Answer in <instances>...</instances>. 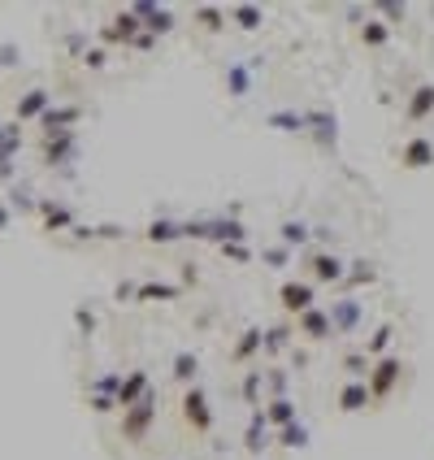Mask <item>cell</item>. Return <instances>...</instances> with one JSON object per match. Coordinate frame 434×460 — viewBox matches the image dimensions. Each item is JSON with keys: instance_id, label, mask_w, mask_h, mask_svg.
Segmentation results:
<instances>
[{"instance_id": "obj_22", "label": "cell", "mask_w": 434, "mask_h": 460, "mask_svg": "<svg viewBox=\"0 0 434 460\" xmlns=\"http://www.w3.org/2000/svg\"><path fill=\"white\" fill-rule=\"evenodd\" d=\"M282 443H286V447H300V443H304V430H300V426H286V430H282Z\"/></svg>"}, {"instance_id": "obj_8", "label": "cell", "mask_w": 434, "mask_h": 460, "mask_svg": "<svg viewBox=\"0 0 434 460\" xmlns=\"http://www.w3.org/2000/svg\"><path fill=\"white\" fill-rule=\"evenodd\" d=\"M425 113H434V87H430V83L417 87V91H413V104H408V118H413V122H421Z\"/></svg>"}, {"instance_id": "obj_25", "label": "cell", "mask_w": 434, "mask_h": 460, "mask_svg": "<svg viewBox=\"0 0 434 460\" xmlns=\"http://www.w3.org/2000/svg\"><path fill=\"white\" fill-rule=\"evenodd\" d=\"M230 83H235V96L247 91V74H243V69H230Z\"/></svg>"}, {"instance_id": "obj_7", "label": "cell", "mask_w": 434, "mask_h": 460, "mask_svg": "<svg viewBox=\"0 0 434 460\" xmlns=\"http://www.w3.org/2000/svg\"><path fill=\"white\" fill-rule=\"evenodd\" d=\"M313 274H317L321 282H339V278H343V261L321 252V257H313Z\"/></svg>"}, {"instance_id": "obj_19", "label": "cell", "mask_w": 434, "mask_h": 460, "mask_svg": "<svg viewBox=\"0 0 434 460\" xmlns=\"http://www.w3.org/2000/svg\"><path fill=\"white\" fill-rule=\"evenodd\" d=\"M174 374H178V378H191V374H196V357H187V352H183V357L174 361Z\"/></svg>"}, {"instance_id": "obj_15", "label": "cell", "mask_w": 434, "mask_h": 460, "mask_svg": "<svg viewBox=\"0 0 434 460\" xmlns=\"http://www.w3.org/2000/svg\"><path fill=\"white\" fill-rule=\"evenodd\" d=\"M235 18H239V26H243V30L261 26V9H252V5H239V9H235Z\"/></svg>"}, {"instance_id": "obj_1", "label": "cell", "mask_w": 434, "mask_h": 460, "mask_svg": "<svg viewBox=\"0 0 434 460\" xmlns=\"http://www.w3.org/2000/svg\"><path fill=\"white\" fill-rule=\"evenodd\" d=\"M183 417L191 421L196 430H208V421H213V413H208V400H204L200 391H187V396H183Z\"/></svg>"}, {"instance_id": "obj_13", "label": "cell", "mask_w": 434, "mask_h": 460, "mask_svg": "<svg viewBox=\"0 0 434 460\" xmlns=\"http://www.w3.org/2000/svg\"><path fill=\"white\" fill-rule=\"evenodd\" d=\"M139 391H143V374L135 369V374H130V382L122 386V400H118V404H122V408H126V404H135V396H139Z\"/></svg>"}, {"instance_id": "obj_16", "label": "cell", "mask_w": 434, "mask_h": 460, "mask_svg": "<svg viewBox=\"0 0 434 460\" xmlns=\"http://www.w3.org/2000/svg\"><path fill=\"white\" fill-rule=\"evenodd\" d=\"M360 35H365V44H386V26L382 22H365V30H360Z\"/></svg>"}, {"instance_id": "obj_9", "label": "cell", "mask_w": 434, "mask_h": 460, "mask_svg": "<svg viewBox=\"0 0 434 460\" xmlns=\"http://www.w3.org/2000/svg\"><path fill=\"white\" fill-rule=\"evenodd\" d=\"M326 330H330V317L317 313V308H308V313H304V335H308V339H326Z\"/></svg>"}, {"instance_id": "obj_26", "label": "cell", "mask_w": 434, "mask_h": 460, "mask_svg": "<svg viewBox=\"0 0 434 460\" xmlns=\"http://www.w3.org/2000/svg\"><path fill=\"white\" fill-rule=\"evenodd\" d=\"M0 226H5V204H0Z\"/></svg>"}, {"instance_id": "obj_10", "label": "cell", "mask_w": 434, "mask_h": 460, "mask_svg": "<svg viewBox=\"0 0 434 460\" xmlns=\"http://www.w3.org/2000/svg\"><path fill=\"white\" fill-rule=\"evenodd\" d=\"M135 26H139V22H135V13H122V18H118V26H108L104 35H108V40H130Z\"/></svg>"}, {"instance_id": "obj_20", "label": "cell", "mask_w": 434, "mask_h": 460, "mask_svg": "<svg viewBox=\"0 0 434 460\" xmlns=\"http://www.w3.org/2000/svg\"><path fill=\"white\" fill-rule=\"evenodd\" d=\"M44 100H48V91H35V96H26V100H22V113H35V109H44Z\"/></svg>"}, {"instance_id": "obj_17", "label": "cell", "mask_w": 434, "mask_h": 460, "mask_svg": "<svg viewBox=\"0 0 434 460\" xmlns=\"http://www.w3.org/2000/svg\"><path fill=\"white\" fill-rule=\"evenodd\" d=\"M174 287H139V300H174Z\"/></svg>"}, {"instance_id": "obj_14", "label": "cell", "mask_w": 434, "mask_h": 460, "mask_svg": "<svg viewBox=\"0 0 434 460\" xmlns=\"http://www.w3.org/2000/svg\"><path fill=\"white\" fill-rule=\"evenodd\" d=\"M269 126H278V130H304V118L300 113H274Z\"/></svg>"}, {"instance_id": "obj_3", "label": "cell", "mask_w": 434, "mask_h": 460, "mask_svg": "<svg viewBox=\"0 0 434 460\" xmlns=\"http://www.w3.org/2000/svg\"><path fill=\"white\" fill-rule=\"evenodd\" d=\"M400 161H404L408 169H425V165L434 161V144H430V139H413V144L400 152Z\"/></svg>"}, {"instance_id": "obj_11", "label": "cell", "mask_w": 434, "mask_h": 460, "mask_svg": "<svg viewBox=\"0 0 434 460\" xmlns=\"http://www.w3.org/2000/svg\"><path fill=\"white\" fill-rule=\"evenodd\" d=\"M178 235H183V230H178L174 222H152V226H148V239H152V243H169V239H178Z\"/></svg>"}, {"instance_id": "obj_18", "label": "cell", "mask_w": 434, "mask_h": 460, "mask_svg": "<svg viewBox=\"0 0 434 460\" xmlns=\"http://www.w3.org/2000/svg\"><path fill=\"white\" fill-rule=\"evenodd\" d=\"M282 239H286V243H304V239H308V230H304L300 222H286V226H282Z\"/></svg>"}, {"instance_id": "obj_5", "label": "cell", "mask_w": 434, "mask_h": 460, "mask_svg": "<svg viewBox=\"0 0 434 460\" xmlns=\"http://www.w3.org/2000/svg\"><path fill=\"white\" fill-rule=\"evenodd\" d=\"M152 413H157V404H152V400H143V404H139V408H135V413L126 417V434H130V439H139L143 430H148V421H152Z\"/></svg>"}, {"instance_id": "obj_12", "label": "cell", "mask_w": 434, "mask_h": 460, "mask_svg": "<svg viewBox=\"0 0 434 460\" xmlns=\"http://www.w3.org/2000/svg\"><path fill=\"white\" fill-rule=\"evenodd\" d=\"M135 13H143V18H152V22H148L152 30H169V22H174V18H169L165 9H148V5H139Z\"/></svg>"}, {"instance_id": "obj_6", "label": "cell", "mask_w": 434, "mask_h": 460, "mask_svg": "<svg viewBox=\"0 0 434 460\" xmlns=\"http://www.w3.org/2000/svg\"><path fill=\"white\" fill-rule=\"evenodd\" d=\"M365 404H369L365 382H347V386H343V396H339V408H343V413H356V408H365Z\"/></svg>"}, {"instance_id": "obj_4", "label": "cell", "mask_w": 434, "mask_h": 460, "mask_svg": "<svg viewBox=\"0 0 434 460\" xmlns=\"http://www.w3.org/2000/svg\"><path fill=\"white\" fill-rule=\"evenodd\" d=\"M400 361H395V357H386L382 365H378V374H374V396H386L391 391V386H395V378H400Z\"/></svg>"}, {"instance_id": "obj_23", "label": "cell", "mask_w": 434, "mask_h": 460, "mask_svg": "<svg viewBox=\"0 0 434 460\" xmlns=\"http://www.w3.org/2000/svg\"><path fill=\"white\" fill-rule=\"evenodd\" d=\"M269 417H274V421H291V404H286V400H278V404L269 408Z\"/></svg>"}, {"instance_id": "obj_2", "label": "cell", "mask_w": 434, "mask_h": 460, "mask_svg": "<svg viewBox=\"0 0 434 460\" xmlns=\"http://www.w3.org/2000/svg\"><path fill=\"white\" fill-rule=\"evenodd\" d=\"M282 308L286 313H308L313 308V287H304V282H286L282 287Z\"/></svg>"}, {"instance_id": "obj_21", "label": "cell", "mask_w": 434, "mask_h": 460, "mask_svg": "<svg viewBox=\"0 0 434 460\" xmlns=\"http://www.w3.org/2000/svg\"><path fill=\"white\" fill-rule=\"evenodd\" d=\"M391 335H395V330H391V326H382V330H378V335L369 339V352H382V347L391 343Z\"/></svg>"}, {"instance_id": "obj_24", "label": "cell", "mask_w": 434, "mask_h": 460, "mask_svg": "<svg viewBox=\"0 0 434 460\" xmlns=\"http://www.w3.org/2000/svg\"><path fill=\"white\" fill-rule=\"evenodd\" d=\"M200 22H204L208 30H217V26H222V13H217V9H200Z\"/></svg>"}]
</instances>
